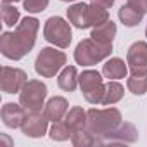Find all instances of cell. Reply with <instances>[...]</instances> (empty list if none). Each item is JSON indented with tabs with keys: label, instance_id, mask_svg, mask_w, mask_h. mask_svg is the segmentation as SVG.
<instances>
[{
	"label": "cell",
	"instance_id": "30bf717a",
	"mask_svg": "<svg viewBox=\"0 0 147 147\" xmlns=\"http://www.w3.org/2000/svg\"><path fill=\"white\" fill-rule=\"evenodd\" d=\"M49 130V119L45 114H42L40 111H28L24 116V121L21 125V131L26 137L31 138H40L47 133Z\"/></svg>",
	"mask_w": 147,
	"mask_h": 147
},
{
	"label": "cell",
	"instance_id": "5bb4252c",
	"mask_svg": "<svg viewBox=\"0 0 147 147\" xmlns=\"http://www.w3.org/2000/svg\"><path fill=\"white\" fill-rule=\"evenodd\" d=\"M67 111H69L67 100H66L64 97H59V95L49 99V102H47L45 107H43V114L47 116L49 121H61V119L67 114Z\"/></svg>",
	"mask_w": 147,
	"mask_h": 147
},
{
	"label": "cell",
	"instance_id": "ac0fdd59",
	"mask_svg": "<svg viewBox=\"0 0 147 147\" xmlns=\"http://www.w3.org/2000/svg\"><path fill=\"white\" fill-rule=\"evenodd\" d=\"M116 31H118L116 24H114L113 21H106V23H102V24H99V26H94L90 36H92L94 40L104 43V45H113V40H114V36H116Z\"/></svg>",
	"mask_w": 147,
	"mask_h": 147
},
{
	"label": "cell",
	"instance_id": "4316f807",
	"mask_svg": "<svg viewBox=\"0 0 147 147\" xmlns=\"http://www.w3.org/2000/svg\"><path fill=\"white\" fill-rule=\"evenodd\" d=\"M128 5H131L140 14H147V0H128Z\"/></svg>",
	"mask_w": 147,
	"mask_h": 147
},
{
	"label": "cell",
	"instance_id": "8992f818",
	"mask_svg": "<svg viewBox=\"0 0 147 147\" xmlns=\"http://www.w3.org/2000/svg\"><path fill=\"white\" fill-rule=\"evenodd\" d=\"M47 85L40 80H28L23 90L19 92V104L26 111H42L47 99Z\"/></svg>",
	"mask_w": 147,
	"mask_h": 147
},
{
	"label": "cell",
	"instance_id": "7c38bea8",
	"mask_svg": "<svg viewBox=\"0 0 147 147\" xmlns=\"http://www.w3.org/2000/svg\"><path fill=\"white\" fill-rule=\"evenodd\" d=\"M138 138V131L135 125L131 123H121L107 138L104 144H131Z\"/></svg>",
	"mask_w": 147,
	"mask_h": 147
},
{
	"label": "cell",
	"instance_id": "e0dca14e",
	"mask_svg": "<svg viewBox=\"0 0 147 147\" xmlns=\"http://www.w3.org/2000/svg\"><path fill=\"white\" fill-rule=\"evenodd\" d=\"M87 111L83 107H71L67 111V114L64 116V123L67 125V128L71 130V133H75L78 130H85L87 128Z\"/></svg>",
	"mask_w": 147,
	"mask_h": 147
},
{
	"label": "cell",
	"instance_id": "484cf974",
	"mask_svg": "<svg viewBox=\"0 0 147 147\" xmlns=\"http://www.w3.org/2000/svg\"><path fill=\"white\" fill-rule=\"evenodd\" d=\"M49 7V0H24V9L31 14L43 12Z\"/></svg>",
	"mask_w": 147,
	"mask_h": 147
},
{
	"label": "cell",
	"instance_id": "d6986e66",
	"mask_svg": "<svg viewBox=\"0 0 147 147\" xmlns=\"http://www.w3.org/2000/svg\"><path fill=\"white\" fill-rule=\"evenodd\" d=\"M123 94H125L123 85L118 83L116 80H109L106 83V88H104V95H102L100 104L102 106H113V104H116V102H119L123 99Z\"/></svg>",
	"mask_w": 147,
	"mask_h": 147
},
{
	"label": "cell",
	"instance_id": "cb8c5ba5",
	"mask_svg": "<svg viewBox=\"0 0 147 147\" xmlns=\"http://www.w3.org/2000/svg\"><path fill=\"white\" fill-rule=\"evenodd\" d=\"M126 87L128 90L133 94V95H144L147 92V75L144 76H137V75H131L128 80H126Z\"/></svg>",
	"mask_w": 147,
	"mask_h": 147
},
{
	"label": "cell",
	"instance_id": "7a4b0ae2",
	"mask_svg": "<svg viewBox=\"0 0 147 147\" xmlns=\"http://www.w3.org/2000/svg\"><path fill=\"white\" fill-rule=\"evenodd\" d=\"M87 130L94 133L100 142L104 144L106 138L123 123L121 113L116 107H106V109H88L87 111Z\"/></svg>",
	"mask_w": 147,
	"mask_h": 147
},
{
	"label": "cell",
	"instance_id": "9a60e30c",
	"mask_svg": "<svg viewBox=\"0 0 147 147\" xmlns=\"http://www.w3.org/2000/svg\"><path fill=\"white\" fill-rule=\"evenodd\" d=\"M128 71H130L128 69V64H125V61L119 59V57H111L102 66V75H104V78H109V80L126 78Z\"/></svg>",
	"mask_w": 147,
	"mask_h": 147
},
{
	"label": "cell",
	"instance_id": "5b68a950",
	"mask_svg": "<svg viewBox=\"0 0 147 147\" xmlns=\"http://www.w3.org/2000/svg\"><path fill=\"white\" fill-rule=\"evenodd\" d=\"M43 38L59 47V49H67L71 40H73V33H71V26L66 19H62L61 16H52L47 19L45 26H43Z\"/></svg>",
	"mask_w": 147,
	"mask_h": 147
},
{
	"label": "cell",
	"instance_id": "3957f363",
	"mask_svg": "<svg viewBox=\"0 0 147 147\" xmlns=\"http://www.w3.org/2000/svg\"><path fill=\"white\" fill-rule=\"evenodd\" d=\"M113 52V45H104L97 40L85 38L75 49V61L80 66H94L104 59H107Z\"/></svg>",
	"mask_w": 147,
	"mask_h": 147
},
{
	"label": "cell",
	"instance_id": "83f0119b",
	"mask_svg": "<svg viewBox=\"0 0 147 147\" xmlns=\"http://www.w3.org/2000/svg\"><path fill=\"white\" fill-rule=\"evenodd\" d=\"M92 4H99V5H102L106 9H111L114 5V0H92Z\"/></svg>",
	"mask_w": 147,
	"mask_h": 147
},
{
	"label": "cell",
	"instance_id": "4dcf8cb0",
	"mask_svg": "<svg viewBox=\"0 0 147 147\" xmlns=\"http://www.w3.org/2000/svg\"><path fill=\"white\" fill-rule=\"evenodd\" d=\"M145 36H147V28H145Z\"/></svg>",
	"mask_w": 147,
	"mask_h": 147
},
{
	"label": "cell",
	"instance_id": "52a82bcc",
	"mask_svg": "<svg viewBox=\"0 0 147 147\" xmlns=\"http://www.w3.org/2000/svg\"><path fill=\"white\" fill-rule=\"evenodd\" d=\"M80 88H82V94H83L87 102L100 104L106 83H104V78H102V75L99 71L87 69L80 75Z\"/></svg>",
	"mask_w": 147,
	"mask_h": 147
},
{
	"label": "cell",
	"instance_id": "8fae6325",
	"mask_svg": "<svg viewBox=\"0 0 147 147\" xmlns=\"http://www.w3.org/2000/svg\"><path fill=\"white\" fill-rule=\"evenodd\" d=\"M26 109L21 104H14V102H5L2 106V111H0V116H2V121L7 128H21L24 116H26Z\"/></svg>",
	"mask_w": 147,
	"mask_h": 147
},
{
	"label": "cell",
	"instance_id": "44dd1931",
	"mask_svg": "<svg viewBox=\"0 0 147 147\" xmlns=\"http://www.w3.org/2000/svg\"><path fill=\"white\" fill-rule=\"evenodd\" d=\"M71 142L75 147H90V145H97V144H102L100 138H97L94 133H90L87 128L85 130H78L71 135Z\"/></svg>",
	"mask_w": 147,
	"mask_h": 147
},
{
	"label": "cell",
	"instance_id": "7402d4cb",
	"mask_svg": "<svg viewBox=\"0 0 147 147\" xmlns=\"http://www.w3.org/2000/svg\"><path fill=\"white\" fill-rule=\"evenodd\" d=\"M106 21H109L107 9L99 5V4H90L88 5V23H90V28L99 26V24H102Z\"/></svg>",
	"mask_w": 147,
	"mask_h": 147
},
{
	"label": "cell",
	"instance_id": "f546056e",
	"mask_svg": "<svg viewBox=\"0 0 147 147\" xmlns=\"http://www.w3.org/2000/svg\"><path fill=\"white\" fill-rule=\"evenodd\" d=\"M61 2H76V0H61Z\"/></svg>",
	"mask_w": 147,
	"mask_h": 147
},
{
	"label": "cell",
	"instance_id": "2e32d148",
	"mask_svg": "<svg viewBox=\"0 0 147 147\" xmlns=\"http://www.w3.org/2000/svg\"><path fill=\"white\" fill-rule=\"evenodd\" d=\"M57 85L64 92H75L76 87L80 85V75L75 66H64L61 75L57 78Z\"/></svg>",
	"mask_w": 147,
	"mask_h": 147
},
{
	"label": "cell",
	"instance_id": "603a6c76",
	"mask_svg": "<svg viewBox=\"0 0 147 147\" xmlns=\"http://www.w3.org/2000/svg\"><path fill=\"white\" fill-rule=\"evenodd\" d=\"M49 135L55 142H64V140H69L73 133H71V130L67 128V125L64 121H52V126L49 130Z\"/></svg>",
	"mask_w": 147,
	"mask_h": 147
},
{
	"label": "cell",
	"instance_id": "4fadbf2b",
	"mask_svg": "<svg viewBox=\"0 0 147 147\" xmlns=\"http://www.w3.org/2000/svg\"><path fill=\"white\" fill-rule=\"evenodd\" d=\"M67 19H69V23L73 26L78 28V30L90 28V23H88V4H85V2L73 4L67 9Z\"/></svg>",
	"mask_w": 147,
	"mask_h": 147
},
{
	"label": "cell",
	"instance_id": "9c48e42d",
	"mask_svg": "<svg viewBox=\"0 0 147 147\" xmlns=\"http://www.w3.org/2000/svg\"><path fill=\"white\" fill-rule=\"evenodd\" d=\"M28 82V75L19 69V67H11L4 66L2 67V80H0V87H2L4 94H18L23 90V87Z\"/></svg>",
	"mask_w": 147,
	"mask_h": 147
},
{
	"label": "cell",
	"instance_id": "6da1fadb",
	"mask_svg": "<svg viewBox=\"0 0 147 147\" xmlns=\"http://www.w3.org/2000/svg\"><path fill=\"white\" fill-rule=\"evenodd\" d=\"M40 28V21L36 18H23L16 26V31H4L0 36V52L4 57L19 61L31 52L36 42V33Z\"/></svg>",
	"mask_w": 147,
	"mask_h": 147
},
{
	"label": "cell",
	"instance_id": "277c9868",
	"mask_svg": "<svg viewBox=\"0 0 147 147\" xmlns=\"http://www.w3.org/2000/svg\"><path fill=\"white\" fill-rule=\"evenodd\" d=\"M67 57L62 50H55L54 47H43L35 61V71L43 78H54L64 67Z\"/></svg>",
	"mask_w": 147,
	"mask_h": 147
},
{
	"label": "cell",
	"instance_id": "ffe728a7",
	"mask_svg": "<svg viewBox=\"0 0 147 147\" xmlns=\"http://www.w3.org/2000/svg\"><path fill=\"white\" fill-rule=\"evenodd\" d=\"M118 18H119V21L125 24V26H128V28H133V26H138L140 23H142V18H144V14H140L138 11H135L131 5H123V7H119V11H118Z\"/></svg>",
	"mask_w": 147,
	"mask_h": 147
},
{
	"label": "cell",
	"instance_id": "d4e9b609",
	"mask_svg": "<svg viewBox=\"0 0 147 147\" xmlns=\"http://www.w3.org/2000/svg\"><path fill=\"white\" fill-rule=\"evenodd\" d=\"M2 21H4V24L5 26H9V28H14V26H18L19 23V9H16L14 5H11V4H2Z\"/></svg>",
	"mask_w": 147,
	"mask_h": 147
},
{
	"label": "cell",
	"instance_id": "ba28073f",
	"mask_svg": "<svg viewBox=\"0 0 147 147\" xmlns=\"http://www.w3.org/2000/svg\"><path fill=\"white\" fill-rule=\"evenodd\" d=\"M126 64L131 75H147V42H135L126 52Z\"/></svg>",
	"mask_w": 147,
	"mask_h": 147
},
{
	"label": "cell",
	"instance_id": "f1b7e54d",
	"mask_svg": "<svg viewBox=\"0 0 147 147\" xmlns=\"http://www.w3.org/2000/svg\"><path fill=\"white\" fill-rule=\"evenodd\" d=\"M14 2H19V0H2V4H14Z\"/></svg>",
	"mask_w": 147,
	"mask_h": 147
}]
</instances>
